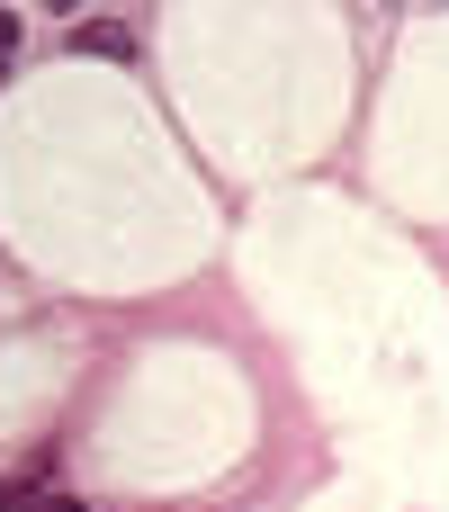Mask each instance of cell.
I'll return each instance as SVG.
<instances>
[{
  "instance_id": "6da1fadb",
  "label": "cell",
  "mask_w": 449,
  "mask_h": 512,
  "mask_svg": "<svg viewBox=\"0 0 449 512\" xmlns=\"http://www.w3.org/2000/svg\"><path fill=\"white\" fill-rule=\"evenodd\" d=\"M9 54H18V18L0 9V72H9Z\"/></svg>"
},
{
  "instance_id": "7a4b0ae2",
  "label": "cell",
  "mask_w": 449,
  "mask_h": 512,
  "mask_svg": "<svg viewBox=\"0 0 449 512\" xmlns=\"http://www.w3.org/2000/svg\"><path fill=\"white\" fill-rule=\"evenodd\" d=\"M36 512H81V504L72 495H36Z\"/></svg>"
}]
</instances>
